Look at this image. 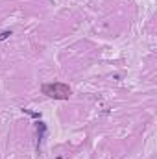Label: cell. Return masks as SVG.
<instances>
[{
	"label": "cell",
	"instance_id": "2",
	"mask_svg": "<svg viewBox=\"0 0 157 159\" xmlns=\"http://www.w3.org/2000/svg\"><path fill=\"white\" fill-rule=\"evenodd\" d=\"M9 35H11V32H2V33H0V43H2L4 39H7Z\"/></svg>",
	"mask_w": 157,
	"mask_h": 159
},
{
	"label": "cell",
	"instance_id": "1",
	"mask_svg": "<svg viewBox=\"0 0 157 159\" xmlns=\"http://www.w3.org/2000/svg\"><path fill=\"white\" fill-rule=\"evenodd\" d=\"M41 92L45 96H48V98H54V100H69L72 96V89L65 83H59V81H56V83H45L41 87Z\"/></svg>",
	"mask_w": 157,
	"mask_h": 159
}]
</instances>
